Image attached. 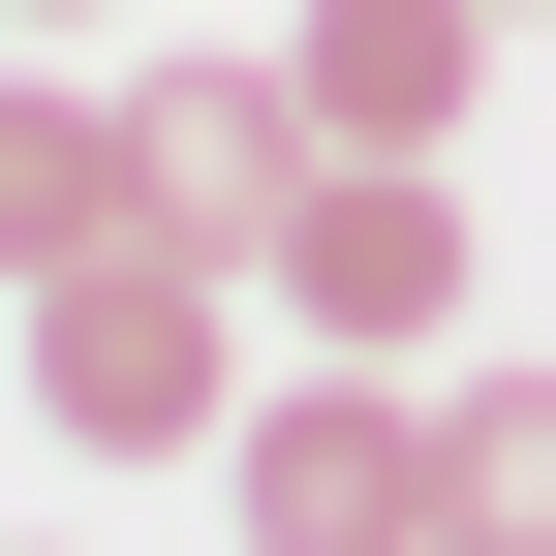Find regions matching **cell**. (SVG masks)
Masks as SVG:
<instances>
[{
  "instance_id": "obj_5",
  "label": "cell",
  "mask_w": 556,
  "mask_h": 556,
  "mask_svg": "<svg viewBox=\"0 0 556 556\" xmlns=\"http://www.w3.org/2000/svg\"><path fill=\"white\" fill-rule=\"evenodd\" d=\"M278 62H309V155H433L464 62H495V0H309Z\"/></svg>"
},
{
  "instance_id": "obj_2",
  "label": "cell",
  "mask_w": 556,
  "mask_h": 556,
  "mask_svg": "<svg viewBox=\"0 0 556 556\" xmlns=\"http://www.w3.org/2000/svg\"><path fill=\"white\" fill-rule=\"evenodd\" d=\"M217 495H248L278 556H433V526H464V464H433V402H371V340H309V371H248Z\"/></svg>"
},
{
  "instance_id": "obj_6",
  "label": "cell",
  "mask_w": 556,
  "mask_h": 556,
  "mask_svg": "<svg viewBox=\"0 0 556 556\" xmlns=\"http://www.w3.org/2000/svg\"><path fill=\"white\" fill-rule=\"evenodd\" d=\"M155 186H124V93H62V62H0V309H31L62 248H124Z\"/></svg>"
},
{
  "instance_id": "obj_1",
  "label": "cell",
  "mask_w": 556,
  "mask_h": 556,
  "mask_svg": "<svg viewBox=\"0 0 556 556\" xmlns=\"http://www.w3.org/2000/svg\"><path fill=\"white\" fill-rule=\"evenodd\" d=\"M31 433L62 464H217L248 433V248H186V217L62 248L31 278Z\"/></svg>"
},
{
  "instance_id": "obj_8",
  "label": "cell",
  "mask_w": 556,
  "mask_h": 556,
  "mask_svg": "<svg viewBox=\"0 0 556 556\" xmlns=\"http://www.w3.org/2000/svg\"><path fill=\"white\" fill-rule=\"evenodd\" d=\"M0 31H93V0H0Z\"/></svg>"
},
{
  "instance_id": "obj_4",
  "label": "cell",
  "mask_w": 556,
  "mask_h": 556,
  "mask_svg": "<svg viewBox=\"0 0 556 556\" xmlns=\"http://www.w3.org/2000/svg\"><path fill=\"white\" fill-rule=\"evenodd\" d=\"M124 186H155L186 248H278V186H309V62H155V93H124Z\"/></svg>"
},
{
  "instance_id": "obj_7",
  "label": "cell",
  "mask_w": 556,
  "mask_h": 556,
  "mask_svg": "<svg viewBox=\"0 0 556 556\" xmlns=\"http://www.w3.org/2000/svg\"><path fill=\"white\" fill-rule=\"evenodd\" d=\"M433 464H464V526H495V556H556V371H464Z\"/></svg>"
},
{
  "instance_id": "obj_3",
  "label": "cell",
  "mask_w": 556,
  "mask_h": 556,
  "mask_svg": "<svg viewBox=\"0 0 556 556\" xmlns=\"http://www.w3.org/2000/svg\"><path fill=\"white\" fill-rule=\"evenodd\" d=\"M248 278H278L309 340H371V371H402V340L464 309V186H433V155H309V186H278V248H248Z\"/></svg>"
}]
</instances>
